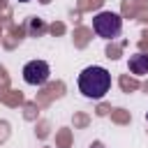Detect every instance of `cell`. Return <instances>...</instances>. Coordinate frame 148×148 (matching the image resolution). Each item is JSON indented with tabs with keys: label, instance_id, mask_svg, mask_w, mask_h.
I'll return each mask as SVG.
<instances>
[{
	"label": "cell",
	"instance_id": "obj_1",
	"mask_svg": "<svg viewBox=\"0 0 148 148\" xmlns=\"http://www.w3.org/2000/svg\"><path fill=\"white\" fill-rule=\"evenodd\" d=\"M79 90L88 99H102L111 90V74L99 65H90L79 74Z\"/></svg>",
	"mask_w": 148,
	"mask_h": 148
},
{
	"label": "cell",
	"instance_id": "obj_5",
	"mask_svg": "<svg viewBox=\"0 0 148 148\" xmlns=\"http://www.w3.org/2000/svg\"><path fill=\"white\" fill-rule=\"evenodd\" d=\"M18 2H30V0H18Z\"/></svg>",
	"mask_w": 148,
	"mask_h": 148
},
{
	"label": "cell",
	"instance_id": "obj_4",
	"mask_svg": "<svg viewBox=\"0 0 148 148\" xmlns=\"http://www.w3.org/2000/svg\"><path fill=\"white\" fill-rule=\"evenodd\" d=\"M127 67H130V72L134 76H146L148 74V53H134V56H130Z\"/></svg>",
	"mask_w": 148,
	"mask_h": 148
},
{
	"label": "cell",
	"instance_id": "obj_6",
	"mask_svg": "<svg viewBox=\"0 0 148 148\" xmlns=\"http://www.w3.org/2000/svg\"><path fill=\"white\" fill-rule=\"evenodd\" d=\"M146 118H148V116H146Z\"/></svg>",
	"mask_w": 148,
	"mask_h": 148
},
{
	"label": "cell",
	"instance_id": "obj_3",
	"mask_svg": "<svg viewBox=\"0 0 148 148\" xmlns=\"http://www.w3.org/2000/svg\"><path fill=\"white\" fill-rule=\"evenodd\" d=\"M51 76V67L44 60H30L23 65V81L28 86H44Z\"/></svg>",
	"mask_w": 148,
	"mask_h": 148
},
{
	"label": "cell",
	"instance_id": "obj_2",
	"mask_svg": "<svg viewBox=\"0 0 148 148\" xmlns=\"http://www.w3.org/2000/svg\"><path fill=\"white\" fill-rule=\"evenodd\" d=\"M92 30L102 39H116L123 32V18L116 12H99L92 16Z\"/></svg>",
	"mask_w": 148,
	"mask_h": 148
}]
</instances>
